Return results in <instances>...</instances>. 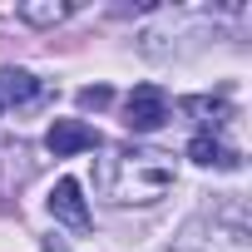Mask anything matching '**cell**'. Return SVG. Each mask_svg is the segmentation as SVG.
I'll return each instance as SVG.
<instances>
[{
	"label": "cell",
	"instance_id": "6da1fadb",
	"mask_svg": "<svg viewBox=\"0 0 252 252\" xmlns=\"http://www.w3.org/2000/svg\"><path fill=\"white\" fill-rule=\"evenodd\" d=\"M173 188V158L154 149L114 144L94 158V193L109 208H149Z\"/></svg>",
	"mask_w": 252,
	"mask_h": 252
},
{
	"label": "cell",
	"instance_id": "7a4b0ae2",
	"mask_svg": "<svg viewBox=\"0 0 252 252\" xmlns=\"http://www.w3.org/2000/svg\"><path fill=\"white\" fill-rule=\"evenodd\" d=\"M168 252H247V227L232 222V227L222 232L213 218H198V222L183 227V237H178Z\"/></svg>",
	"mask_w": 252,
	"mask_h": 252
},
{
	"label": "cell",
	"instance_id": "3957f363",
	"mask_svg": "<svg viewBox=\"0 0 252 252\" xmlns=\"http://www.w3.org/2000/svg\"><path fill=\"white\" fill-rule=\"evenodd\" d=\"M168 114H173L168 94L158 84H139L129 99H124V129H129V134H154V129L168 124Z\"/></svg>",
	"mask_w": 252,
	"mask_h": 252
},
{
	"label": "cell",
	"instance_id": "277c9868",
	"mask_svg": "<svg viewBox=\"0 0 252 252\" xmlns=\"http://www.w3.org/2000/svg\"><path fill=\"white\" fill-rule=\"evenodd\" d=\"M50 218H60L64 227H74V232H89L94 227V218H89V203H84V193H79V183L74 178H60L55 188H50Z\"/></svg>",
	"mask_w": 252,
	"mask_h": 252
},
{
	"label": "cell",
	"instance_id": "5b68a950",
	"mask_svg": "<svg viewBox=\"0 0 252 252\" xmlns=\"http://www.w3.org/2000/svg\"><path fill=\"white\" fill-rule=\"evenodd\" d=\"M45 149H50L55 158H74V154L99 149V134L89 129V124H79V119H55L50 134H45Z\"/></svg>",
	"mask_w": 252,
	"mask_h": 252
},
{
	"label": "cell",
	"instance_id": "8992f818",
	"mask_svg": "<svg viewBox=\"0 0 252 252\" xmlns=\"http://www.w3.org/2000/svg\"><path fill=\"white\" fill-rule=\"evenodd\" d=\"M35 99H45V84L30 69H0V109H20Z\"/></svg>",
	"mask_w": 252,
	"mask_h": 252
},
{
	"label": "cell",
	"instance_id": "52a82bcc",
	"mask_svg": "<svg viewBox=\"0 0 252 252\" xmlns=\"http://www.w3.org/2000/svg\"><path fill=\"white\" fill-rule=\"evenodd\" d=\"M188 158L193 163H203V168H242V158H237V149H227L218 134H193L188 139Z\"/></svg>",
	"mask_w": 252,
	"mask_h": 252
},
{
	"label": "cell",
	"instance_id": "ba28073f",
	"mask_svg": "<svg viewBox=\"0 0 252 252\" xmlns=\"http://www.w3.org/2000/svg\"><path fill=\"white\" fill-rule=\"evenodd\" d=\"M0 168H10V173H20V178H25V173H30V163H25V149H20V144H0ZM10 193H15V188H10L5 178H0V208L10 203Z\"/></svg>",
	"mask_w": 252,
	"mask_h": 252
},
{
	"label": "cell",
	"instance_id": "9c48e42d",
	"mask_svg": "<svg viewBox=\"0 0 252 252\" xmlns=\"http://www.w3.org/2000/svg\"><path fill=\"white\" fill-rule=\"evenodd\" d=\"M183 114H198V119L208 124V129H203V134H213V129H218V124L227 119V104H222V99H183Z\"/></svg>",
	"mask_w": 252,
	"mask_h": 252
},
{
	"label": "cell",
	"instance_id": "30bf717a",
	"mask_svg": "<svg viewBox=\"0 0 252 252\" xmlns=\"http://www.w3.org/2000/svg\"><path fill=\"white\" fill-rule=\"evenodd\" d=\"M69 10L74 5H50V0H45V5H20V20L25 25H60Z\"/></svg>",
	"mask_w": 252,
	"mask_h": 252
},
{
	"label": "cell",
	"instance_id": "8fae6325",
	"mask_svg": "<svg viewBox=\"0 0 252 252\" xmlns=\"http://www.w3.org/2000/svg\"><path fill=\"white\" fill-rule=\"evenodd\" d=\"M109 99H114L109 84H89V89H79V109H104Z\"/></svg>",
	"mask_w": 252,
	"mask_h": 252
},
{
	"label": "cell",
	"instance_id": "7c38bea8",
	"mask_svg": "<svg viewBox=\"0 0 252 252\" xmlns=\"http://www.w3.org/2000/svg\"><path fill=\"white\" fill-rule=\"evenodd\" d=\"M45 252H64V242L60 237H45Z\"/></svg>",
	"mask_w": 252,
	"mask_h": 252
}]
</instances>
